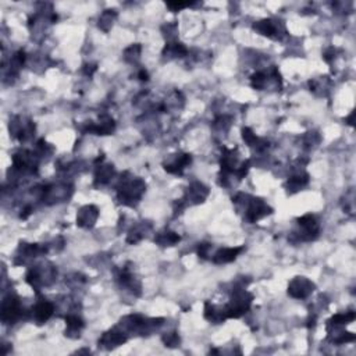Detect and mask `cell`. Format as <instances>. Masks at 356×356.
I'll return each instance as SVG.
<instances>
[{
  "label": "cell",
  "instance_id": "1",
  "mask_svg": "<svg viewBox=\"0 0 356 356\" xmlns=\"http://www.w3.org/2000/svg\"><path fill=\"white\" fill-rule=\"evenodd\" d=\"M313 291V284L305 277H296L288 287V294L294 298H306Z\"/></svg>",
  "mask_w": 356,
  "mask_h": 356
},
{
  "label": "cell",
  "instance_id": "2",
  "mask_svg": "<svg viewBox=\"0 0 356 356\" xmlns=\"http://www.w3.org/2000/svg\"><path fill=\"white\" fill-rule=\"evenodd\" d=\"M269 213H272V209L267 206L262 199H256V198H255V199H252V202H251V205H249L246 217H248L249 221L255 223V221L259 220L260 217L269 215Z\"/></svg>",
  "mask_w": 356,
  "mask_h": 356
},
{
  "label": "cell",
  "instance_id": "3",
  "mask_svg": "<svg viewBox=\"0 0 356 356\" xmlns=\"http://www.w3.org/2000/svg\"><path fill=\"white\" fill-rule=\"evenodd\" d=\"M20 304L19 300L10 296L9 299L3 302V309H2V319L3 322H14L20 316Z\"/></svg>",
  "mask_w": 356,
  "mask_h": 356
},
{
  "label": "cell",
  "instance_id": "4",
  "mask_svg": "<svg viewBox=\"0 0 356 356\" xmlns=\"http://www.w3.org/2000/svg\"><path fill=\"white\" fill-rule=\"evenodd\" d=\"M255 29H258L259 32L266 35L269 38H274L278 39V33H280V24L273 20H263L259 21L258 24H255Z\"/></svg>",
  "mask_w": 356,
  "mask_h": 356
},
{
  "label": "cell",
  "instance_id": "5",
  "mask_svg": "<svg viewBox=\"0 0 356 356\" xmlns=\"http://www.w3.org/2000/svg\"><path fill=\"white\" fill-rule=\"evenodd\" d=\"M53 313V305L46 302V300H42L37 304V306L33 308V317L37 319V322L39 324L45 323Z\"/></svg>",
  "mask_w": 356,
  "mask_h": 356
},
{
  "label": "cell",
  "instance_id": "6",
  "mask_svg": "<svg viewBox=\"0 0 356 356\" xmlns=\"http://www.w3.org/2000/svg\"><path fill=\"white\" fill-rule=\"evenodd\" d=\"M96 219H98V209L94 206H86L84 209H81L80 215L77 217V221L82 227H91V225H94Z\"/></svg>",
  "mask_w": 356,
  "mask_h": 356
},
{
  "label": "cell",
  "instance_id": "7",
  "mask_svg": "<svg viewBox=\"0 0 356 356\" xmlns=\"http://www.w3.org/2000/svg\"><path fill=\"white\" fill-rule=\"evenodd\" d=\"M126 335L121 333V331H116V330H112L109 331L102 337V340L99 341V344H102L103 347L108 348H114L121 345L122 342H126Z\"/></svg>",
  "mask_w": 356,
  "mask_h": 356
},
{
  "label": "cell",
  "instance_id": "8",
  "mask_svg": "<svg viewBox=\"0 0 356 356\" xmlns=\"http://www.w3.org/2000/svg\"><path fill=\"white\" fill-rule=\"evenodd\" d=\"M189 163H191V156L175 155V160H174L173 163L164 164V169H166V171H169V173L181 174L183 173V170L185 169Z\"/></svg>",
  "mask_w": 356,
  "mask_h": 356
},
{
  "label": "cell",
  "instance_id": "9",
  "mask_svg": "<svg viewBox=\"0 0 356 356\" xmlns=\"http://www.w3.org/2000/svg\"><path fill=\"white\" fill-rule=\"evenodd\" d=\"M244 251V248H231V249H220L219 252L215 255V263L223 264V263H230L235 260L239 253Z\"/></svg>",
  "mask_w": 356,
  "mask_h": 356
},
{
  "label": "cell",
  "instance_id": "10",
  "mask_svg": "<svg viewBox=\"0 0 356 356\" xmlns=\"http://www.w3.org/2000/svg\"><path fill=\"white\" fill-rule=\"evenodd\" d=\"M155 241L157 244L162 245V246H167V245H173L175 242H178L180 237L175 233H164V234H159V237Z\"/></svg>",
  "mask_w": 356,
  "mask_h": 356
},
{
  "label": "cell",
  "instance_id": "11",
  "mask_svg": "<svg viewBox=\"0 0 356 356\" xmlns=\"http://www.w3.org/2000/svg\"><path fill=\"white\" fill-rule=\"evenodd\" d=\"M66 322L67 327H68V334H70L71 331H73V333H78L80 328L82 327V322H81V319H78L77 316H70V317H67Z\"/></svg>",
  "mask_w": 356,
  "mask_h": 356
},
{
  "label": "cell",
  "instance_id": "12",
  "mask_svg": "<svg viewBox=\"0 0 356 356\" xmlns=\"http://www.w3.org/2000/svg\"><path fill=\"white\" fill-rule=\"evenodd\" d=\"M242 136H244V141L248 144L249 146H253V144L255 142H258V138L255 136V134H253L249 128H244V131H242Z\"/></svg>",
  "mask_w": 356,
  "mask_h": 356
},
{
  "label": "cell",
  "instance_id": "13",
  "mask_svg": "<svg viewBox=\"0 0 356 356\" xmlns=\"http://www.w3.org/2000/svg\"><path fill=\"white\" fill-rule=\"evenodd\" d=\"M187 6H189L188 3H169V7L170 9H173L174 11H177V10L180 9H184V7H187Z\"/></svg>",
  "mask_w": 356,
  "mask_h": 356
}]
</instances>
